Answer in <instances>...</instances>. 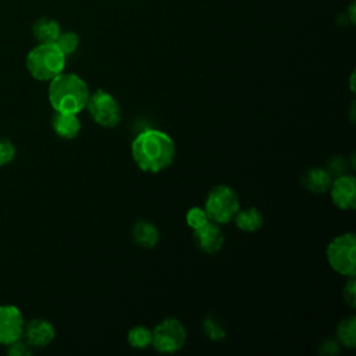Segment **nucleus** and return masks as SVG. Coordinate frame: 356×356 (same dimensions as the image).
Returning a JSON list of instances; mask_svg holds the SVG:
<instances>
[{
	"instance_id": "nucleus-1",
	"label": "nucleus",
	"mask_w": 356,
	"mask_h": 356,
	"mask_svg": "<svg viewBox=\"0 0 356 356\" xmlns=\"http://www.w3.org/2000/svg\"><path fill=\"white\" fill-rule=\"evenodd\" d=\"M172 138L160 129L147 128L139 132L131 142V156L139 170L157 174L167 170L175 159Z\"/></svg>"
},
{
	"instance_id": "nucleus-2",
	"label": "nucleus",
	"mask_w": 356,
	"mask_h": 356,
	"mask_svg": "<svg viewBox=\"0 0 356 356\" xmlns=\"http://www.w3.org/2000/svg\"><path fill=\"white\" fill-rule=\"evenodd\" d=\"M88 83L74 72H61L49 81L47 97L50 106L58 113L79 114L89 99Z\"/></svg>"
},
{
	"instance_id": "nucleus-3",
	"label": "nucleus",
	"mask_w": 356,
	"mask_h": 356,
	"mask_svg": "<svg viewBox=\"0 0 356 356\" xmlns=\"http://www.w3.org/2000/svg\"><path fill=\"white\" fill-rule=\"evenodd\" d=\"M65 58L56 43H38L26 54L25 65L32 78L49 82L64 71Z\"/></svg>"
},
{
	"instance_id": "nucleus-4",
	"label": "nucleus",
	"mask_w": 356,
	"mask_h": 356,
	"mask_svg": "<svg viewBox=\"0 0 356 356\" xmlns=\"http://www.w3.org/2000/svg\"><path fill=\"white\" fill-rule=\"evenodd\" d=\"M330 267L345 277L356 274V236L353 232H343L330 241L325 249Z\"/></svg>"
},
{
	"instance_id": "nucleus-5",
	"label": "nucleus",
	"mask_w": 356,
	"mask_h": 356,
	"mask_svg": "<svg viewBox=\"0 0 356 356\" xmlns=\"http://www.w3.org/2000/svg\"><path fill=\"white\" fill-rule=\"evenodd\" d=\"M203 209L210 221L228 224L239 210L238 193L228 185H217L207 193Z\"/></svg>"
},
{
	"instance_id": "nucleus-6",
	"label": "nucleus",
	"mask_w": 356,
	"mask_h": 356,
	"mask_svg": "<svg viewBox=\"0 0 356 356\" xmlns=\"http://www.w3.org/2000/svg\"><path fill=\"white\" fill-rule=\"evenodd\" d=\"M92 120L104 128H113L121 121V106L114 95L104 89H96L89 95L86 107Z\"/></svg>"
},
{
	"instance_id": "nucleus-7",
	"label": "nucleus",
	"mask_w": 356,
	"mask_h": 356,
	"mask_svg": "<svg viewBox=\"0 0 356 356\" xmlns=\"http://www.w3.org/2000/svg\"><path fill=\"white\" fill-rule=\"evenodd\" d=\"M186 341V330L181 320L167 317L152 330V346L159 353H175Z\"/></svg>"
},
{
	"instance_id": "nucleus-8",
	"label": "nucleus",
	"mask_w": 356,
	"mask_h": 356,
	"mask_svg": "<svg viewBox=\"0 0 356 356\" xmlns=\"http://www.w3.org/2000/svg\"><path fill=\"white\" fill-rule=\"evenodd\" d=\"M25 321L17 306L0 305V343L8 345L24 334Z\"/></svg>"
},
{
	"instance_id": "nucleus-9",
	"label": "nucleus",
	"mask_w": 356,
	"mask_h": 356,
	"mask_svg": "<svg viewBox=\"0 0 356 356\" xmlns=\"http://www.w3.org/2000/svg\"><path fill=\"white\" fill-rule=\"evenodd\" d=\"M332 203L341 210L356 207V179L353 175L342 174L335 177L328 189Z\"/></svg>"
},
{
	"instance_id": "nucleus-10",
	"label": "nucleus",
	"mask_w": 356,
	"mask_h": 356,
	"mask_svg": "<svg viewBox=\"0 0 356 356\" xmlns=\"http://www.w3.org/2000/svg\"><path fill=\"white\" fill-rule=\"evenodd\" d=\"M193 241L202 252L213 254L222 248L225 236L220 228V224L207 221L203 227L193 231Z\"/></svg>"
},
{
	"instance_id": "nucleus-11",
	"label": "nucleus",
	"mask_w": 356,
	"mask_h": 356,
	"mask_svg": "<svg viewBox=\"0 0 356 356\" xmlns=\"http://www.w3.org/2000/svg\"><path fill=\"white\" fill-rule=\"evenodd\" d=\"M25 342L33 348L47 346L56 337L53 324L44 318H33L24 327Z\"/></svg>"
},
{
	"instance_id": "nucleus-12",
	"label": "nucleus",
	"mask_w": 356,
	"mask_h": 356,
	"mask_svg": "<svg viewBox=\"0 0 356 356\" xmlns=\"http://www.w3.org/2000/svg\"><path fill=\"white\" fill-rule=\"evenodd\" d=\"M331 174L321 167H313L309 168L302 177L300 182L305 189H307L312 193H324L328 192L331 182H332Z\"/></svg>"
},
{
	"instance_id": "nucleus-13",
	"label": "nucleus",
	"mask_w": 356,
	"mask_h": 356,
	"mask_svg": "<svg viewBox=\"0 0 356 356\" xmlns=\"http://www.w3.org/2000/svg\"><path fill=\"white\" fill-rule=\"evenodd\" d=\"M51 127L57 136L63 139H74L81 131V121L78 114L56 111L51 118Z\"/></svg>"
},
{
	"instance_id": "nucleus-14",
	"label": "nucleus",
	"mask_w": 356,
	"mask_h": 356,
	"mask_svg": "<svg viewBox=\"0 0 356 356\" xmlns=\"http://www.w3.org/2000/svg\"><path fill=\"white\" fill-rule=\"evenodd\" d=\"M132 239L135 241L136 245L146 248V249H152L159 243L160 239V234H159V228L146 220H139L135 222V225L132 227Z\"/></svg>"
},
{
	"instance_id": "nucleus-15",
	"label": "nucleus",
	"mask_w": 356,
	"mask_h": 356,
	"mask_svg": "<svg viewBox=\"0 0 356 356\" xmlns=\"http://www.w3.org/2000/svg\"><path fill=\"white\" fill-rule=\"evenodd\" d=\"M60 32V24L50 17H40L32 25V35L38 43H54Z\"/></svg>"
},
{
	"instance_id": "nucleus-16",
	"label": "nucleus",
	"mask_w": 356,
	"mask_h": 356,
	"mask_svg": "<svg viewBox=\"0 0 356 356\" xmlns=\"http://www.w3.org/2000/svg\"><path fill=\"white\" fill-rule=\"evenodd\" d=\"M234 222L238 229L243 232H256L261 228L263 225V214L259 209L256 207H246L236 211L234 216Z\"/></svg>"
},
{
	"instance_id": "nucleus-17",
	"label": "nucleus",
	"mask_w": 356,
	"mask_h": 356,
	"mask_svg": "<svg viewBox=\"0 0 356 356\" xmlns=\"http://www.w3.org/2000/svg\"><path fill=\"white\" fill-rule=\"evenodd\" d=\"M337 338L341 342V345L346 348H355L356 346V318L355 316L345 317L339 321L337 327Z\"/></svg>"
},
{
	"instance_id": "nucleus-18",
	"label": "nucleus",
	"mask_w": 356,
	"mask_h": 356,
	"mask_svg": "<svg viewBox=\"0 0 356 356\" xmlns=\"http://www.w3.org/2000/svg\"><path fill=\"white\" fill-rule=\"evenodd\" d=\"M127 339L134 349H146L152 345V330L145 325H135L128 331Z\"/></svg>"
},
{
	"instance_id": "nucleus-19",
	"label": "nucleus",
	"mask_w": 356,
	"mask_h": 356,
	"mask_svg": "<svg viewBox=\"0 0 356 356\" xmlns=\"http://www.w3.org/2000/svg\"><path fill=\"white\" fill-rule=\"evenodd\" d=\"M202 328H203V332L206 334V337L211 341H221L225 338L227 332L221 324L220 320H217L216 316L213 314H209L204 320H203V324H202Z\"/></svg>"
},
{
	"instance_id": "nucleus-20",
	"label": "nucleus",
	"mask_w": 356,
	"mask_h": 356,
	"mask_svg": "<svg viewBox=\"0 0 356 356\" xmlns=\"http://www.w3.org/2000/svg\"><path fill=\"white\" fill-rule=\"evenodd\" d=\"M54 43L65 56H70L76 51V49L79 46V36L76 32H72V31L60 32V35Z\"/></svg>"
},
{
	"instance_id": "nucleus-21",
	"label": "nucleus",
	"mask_w": 356,
	"mask_h": 356,
	"mask_svg": "<svg viewBox=\"0 0 356 356\" xmlns=\"http://www.w3.org/2000/svg\"><path fill=\"white\" fill-rule=\"evenodd\" d=\"M185 221H186V225L195 231L200 227H203L209 220L206 211L203 207H199V206H193L191 209H188L186 214H185Z\"/></svg>"
},
{
	"instance_id": "nucleus-22",
	"label": "nucleus",
	"mask_w": 356,
	"mask_h": 356,
	"mask_svg": "<svg viewBox=\"0 0 356 356\" xmlns=\"http://www.w3.org/2000/svg\"><path fill=\"white\" fill-rule=\"evenodd\" d=\"M15 157V146L11 140L0 138V167L11 163Z\"/></svg>"
},
{
	"instance_id": "nucleus-23",
	"label": "nucleus",
	"mask_w": 356,
	"mask_h": 356,
	"mask_svg": "<svg viewBox=\"0 0 356 356\" xmlns=\"http://www.w3.org/2000/svg\"><path fill=\"white\" fill-rule=\"evenodd\" d=\"M327 171L331 174L332 178L339 177L342 174H346V161L341 156H335L328 161Z\"/></svg>"
},
{
	"instance_id": "nucleus-24",
	"label": "nucleus",
	"mask_w": 356,
	"mask_h": 356,
	"mask_svg": "<svg viewBox=\"0 0 356 356\" xmlns=\"http://www.w3.org/2000/svg\"><path fill=\"white\" fill-rule=\"evenodd\" d=\"M343 299L350 307L356 306V281H355V275L348 277V281L343 286Z\"/></svg>"
},
{
	"instance_id": "nucleus-25",
	"label": "nucleus",
	"mask_w": 356,
	"mask_h": 356,
	"mask_svg": "<svg viewBox=\"0 0 356 356\" xmlns=\"http://www.w3.org/2000/svg\"><path fill=\"white\" fill-rule=\"evenodd\" d=\"M7 353L11 356H26L31 353V350H29V345L26 342H22L19 338V339L8 343Z\"/></svg>"
},
{
	"instance_id": "nucleus-26",
	"label": "nucleus",
	"mask_w": 356,
	"mask_h": 356,
	"mask_svg": "<svg viewBox=\"0 0 356 356\" xmlns=\"http://www.w3.org/2000/svg\"><path fill=\"white\" fill-rule=\"evenodd\" d=\"M321 352L328 356L337 355L338 353V342L337 341H325L324 343H321Z\"/></svg>"
}]
</instances>
